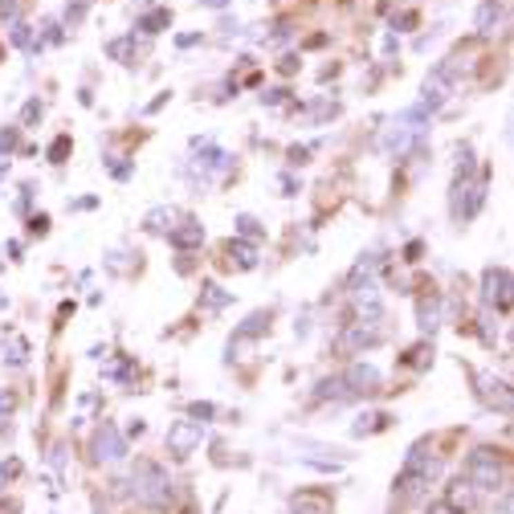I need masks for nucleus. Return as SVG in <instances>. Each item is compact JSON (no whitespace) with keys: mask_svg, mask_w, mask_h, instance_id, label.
Segmentation results:
<instances>
[{"mask_svg":"<svg viewBox=\"0 0 514 514\" xmlns=\"http://www.w3.org/2000/svg\"><path fill=\"white\" fill-rule=\"evenodd\" d=\"M421 123H425V111H421V106H412V111H404V115H400V119H396V123L388 127V135H384V147L392 151V155H404V151L412 147V139H417V135L425 131Z\"/></svg>","mask_w":514,"mask_h":514,"instance_id":"f03ea898","label":"nucleus"},{"mask_svg":"<svg viewBox=\"0 0 514 514\" xmlns=\"http://www.w3.org/2000/svg\"><path fill=\"white\" fill-rule=\"evenodd\" d=\"M171 245H175V249H196V245H204V225H200V220H180V225L171 229Z\"/></svg>","mask_w":514,"mask_h":514,"instance_id":"f8f14e48","label":"nucleus"},{"mask_svg":"<svg viewBox=\"0 0 514 514\" xmlns=\"http://www.w3.org/2000/svg\"><path fill=\"white\" fill-rule=\"evenodd\" d=\"M25 351H29L25 339H12V355H8V359H12V363H25Z\"/></svg>","mask_w":514,"mask_h":514,"instance_id":"c9c22d12","label":"nucleus"},{"mask_svg":"<svg viewBox=\"0 0 514 514\" xmlns=\"http://www.w3.org/2000/svg\"><path fill=\"white\" fill-rule=\"evenodd\" d=\"M175 220H180V213H175V209H151L143 225H147L151 233H171V229H175Z\"/></svg>","mask_w":514,"mask_h":514,"instance_id":"6ab92c4d","label":"nucleus"},{"mask_svg":"<svg viewBox=\"0 0 514 514\" xmlns=\"http://www.w3.org/2000/svg\"><path fill=\"white\" fill-rule=\"evenodd\" d=\"M0 17H17V0H0Z\"/></svg>","mask_w":514,"mask_h":514,"instance_id":"58836bf2","label":"nucleus"},{"mask_svg":"<svg viewBox=\"0 0 514 514\" xmlns=\"http://www.w3.org/2000/svg\"><path fill=\"white\" fill-rule=\"evenodd\" d=\"M66 151H70V135L53 139V147H49V160H53V164H61V160H66Z\"/></svg>","mask_w":514,"mask_h":514,"instance_id":"c756f323","label":"nucleus"},{"mask_svg":"<svg viewBox=\"0 0 514 514\" xmlns=\"http://www.w3.org/2000/svg\"><path fill=\"white\" fill-rule=\"evenodd\" d=\"M404 473H417V477L432 482V477L441 473V461L428 453V445H412V453H408V461H404Z\"/></svg>","mask_w":514,"mask_h":514,"instance_id":"1a4fd4ad","label":"nucleus"},{"mask_svg":"<svg viewBox=\"0 0 514 514\" xmlns=\"http://www.w3.org/2000/svg\"><path fill=\"white\" fill-rule=\"evenodd\" d=\"M290 514H331V498L318 494V490H302L290 502Z\"/></svg>","mask_w":514,"mask_h":514,"instance_id":"4468645a","label":"nucleus"},{"mask_svg":"<svg viewBox=\"0 0 514 514\" xmlns=\"http://www.w3.org/2000/svg\"><path fill=\"white\" fill-rule=\"evenodd\" d=\"M237 229H241L245 237H261V225H257L254 216H237Z\"/></svg>","mask_w":514,"mask_h":514,"instance_id":"2f4dec72","label":"nucleus"},{"mask_svg":"<svg viewBox=\"0 0 514 514\" xmlns=\"http://www.w3.org/2000/svg\"><path fill=\"white\" fill-rule=\"evenodd\" d=\"M0 514H17V506H4V502H0Z\"/></svg>","mask_w":514,"mask_h":514,"instance_id":"c03bdc74","label":"nucleus"},{"mask_svg":"<svg viewBox=\"0 0 514 514\" xmlns=\"http://www.w3.org/2000/svg\"><path fill=\"white\" fill-rule=\"evenodd\" d=\"M477 384H482V396H486L490 404H502V408H511V392H506V380H498V376H482Z\"/></svg>","mask_w":514,"mask_h":514,"instance_id":"dca6fc26","label":"nucleus"},{"mask_svg":"<svg viewBox=\"0 0 514 514\" xmlns=\"http://www.w3.org/2000/svg\"><path fill=\"white\" fill-rule=\"evenodd\" d=\"M196 164H200L204 171H225V168H229V155H225L220 147H204V155H200Z\"/></svg>","mask_w":514,"mask_h":514,"instance_id":"5701e85b","label":"nucleus"},{"mask_svg":"<svg viewBox=\"0 0 514 514\" xmlns=\"http://www.w3.org/2000/svg\"><path fill=\"white\" fill-rule=\"evenodd\" d=\"M314 396H318V400H331V396H335V400H343V396H347V384H343V380H323Z\"/></svg>","mask_w":514,"mask_h":514,"instance_id":"b1692460","label":"nucleus"},{"mask_svg":"<svg viewBox=\"0 0 514 514\" xmlns=\"http://www.w3.org/2000/svg\"><path fill=\"white\" fill-rule=\"evenodd\" d=\"M282 98H286V90H265V94H261V102H265V106H269V102H274V106H278V102H282Z\"/></svg>","mask_w":514,"mask_h":514,"instance_id":"4c0bfd02","label":"nucleus"},{"mask_svg":"<svg viewBox=\"0 0 514 514\" xmlns=\"http://www.w3.org/2000/svg\"><path fill=\"white\" fill-rule=\"evenodd\" d=\"M372 343H380L376 323H355V327H347V331H343L339 347H343V351H363V347H372Z\"/></svg>","mask_w":514,"mask_h":514,"instance_id":"9d476101","label":"nucleus"},{"mask_svg":"<svg viewBox=\"0 0 514 514\" xmlns=\"http://www.w3.org/2000/svg\"><path fill=\"white\" fill-rule=\"evenodd\" d=\"M482 200H486V175H477V180H461L457 175V184H453V216L470 220L482 209Z\"/></svg>","mask_w":514,"mask_h":514,"instance_id":"20e7f679","label":"nucleus"},{"mask_svg":"<svg viewBox=\"0 0 514 514\" xmlns=\"http://www.w3.org/2000/svg\"><path fill=\"white\" fill-rule=\"evenodd\" d=\"M388 425V417H359V425L351 428L355 437H368V432H376V428H384Z\"/></svg>","mask_w":514,"mask_h":514,"instance_id":"a878e982","label":"nucleus"},{"mask_svg":"<svg viewBox=\"0 0 514 514\" xmlns=\"http://www.w3.org/2000/svg\"><path fill=\"white\" fill-rule=\"evenodd\" d=\"M482 298L490 302V306H498V310L511 306V269H506V265H502V269H486V278H482Z\"/></svg>","mask_w":514,"mask_h":514,"instance_id":"0eeeda50","label":"nucleus"},{"mask_svg":"<svg viewBox=\"0 0 514 514\" xmlns=\"http://www.w3.org/2000/svg\"><path fill=\"white\" fill-rule=\"evenodd\" d=\"M204 306H209V310H220V306H229V294H225V290H220V286H204Z\"/></svg>","mask_w":514,"mask_h":514,"instance_id":"393cba45","label":"nucleus"},{"mask_svg":"<svg viewBox=\"0 0 514 514\" xmlns=\"http://www.w3.org/2000/svg\"><path fill=\"white\" fill-rule=\"evenodd\" d=\"M445 98H449V78H445L441 70H432V74L425 78V98H421V111H437Z\"/></svg>","mask_w":514,"mask_h":514,"instance_id":"ddd939ff","label":"nucleus"},{"mask_svg":"<svg viewBox=\"0 0 514 514\" xmlns=\"http://www.w3.org/2000/svg\"><path fill=\"white\" fill-rule=\"evenodd\" d=\"M171 25V12L168 8H151L143 21H139V29H147V33H160V29H168Z\"/></svg>","mask_w":514,"mask_h":514,"instance_id":"4be33fe9","label":"nucleus"},{"mask_svg":"<svg viewBox=\"0 0 514 514\" xmlns=\"http://www.w3.org/2000/svg\"><path fill=\"white\" fill-rule=\"evenodd\" d=\"M204 441V425L200 421H171L168 428V449L175 457H188V453H196V445Z\"/></svg>","mask_w":514,"mask_h":514,"instance_id":"39448f33","label":"nucleus"},{"mask_svg":"<svg viewBox=\"0 0 514 514\" xmlns=\"http://www.w3.org/2000/svg\"><path fill=\"white\" fill-rule=\"evenodd\" d=\"M229 257H233V265H241V269H254L257 265V249L245 245V241H233V245H229Z\"/></svg>","mask_w":514,"mask_h":514,"instance_id":"412c9836","label":"nucleus"},{"mask_svg":"<svg viewBox=\"0 0 514 514\" xmlns=\"http://www.w3.org/2000/svg\"><path fill=\"white\" fill-rule=\"evenodd\" d=\"M502 21H506V8H502L498 0H482V4H477V33H482V37L498 33Z\"/></svg>","mask_w":514,"mask_h":514,"instance_id":"9b49d317","label":"nucleus"},{"mask_svg":"<svg viewBox=\"0 0 514 514\" xmlns=\"http://www.w3.org/2000/svg\"><path fill=\"white\" fill-rule=\"evenodd\" d=\"M94 514H102V506H94Z\"/></svg>","mask_w":514,"mask_h":514,"instance_id":"a18cd8bd","label":"nucleus"},{"mask_svg":"<svg viewBox=\"0 0 514 514\" xmlns=\"http://www.w3.org/2000/svg\"><path fill=\"white\" fill-rule=\"evenodd\" d=\"M298 70V57H282V74H294Z\"/></svg>","mask_w":514,"mask_h":514,"instance_id":"a19ab883","label":"nucleus"},{"mask_svg":"<svg viewBox=\"0 0 514 514\" xmlns=\"http://www.w3.org/2000/svg\"><path fill=\"white\" fill-rule=\"evenodd\" d=\"M188 412H192V417H196V421H209V417H213L216 408H213V404H209V400H196V404H192V408H188Z\"/></svg>","mask_w":514,"mask_h":514,"instance_id":"473e14b6","label":"nucleus"},{"mask_svg":"<svg viewBox=\"0 0 514 514\" xmlns=\"http://www.w3.org/2000/svg\"><path fill=\"white\" fill-rule=\"evenodd\" d=\"M131 37H119V41H111L106 45V53H111V57H119V61H131Z\"/></svg>","mask_w":514,"mask_h":514,"instance_id":"cd10ccee","label":"nucleus"},{"mask_svg":"<svg viewBox=\"0 0 514 514\" xmlns=\"http://www.w3.org/2000/svg\"><path fill=\"white\" fill-rule=\"evenodd\" d=\"M347 392H372V388L380 384V372L372 368V363H351V372H347Z\"/></svg>","mask_w":514,"mask_h":514,"instance_id":"2eb2a0df","label":"nucleus"},{"mask_svg":"<svg viewBox=\"0 0 514 514\" xmlns=\"http://www.w3.org/2000/svg\"><path fill=\"white\" fill-rule=\"evenodd\" d=\"M135 498H139L143 506H155V511L171 506L175 490H171L168 473L160 470L155 461H139V466H135Z\"/></svg>","mask_w":514,"mask_h":514,"instance_id":"f257e3e1","label":"nucleus"},{"mask_svg":"<svg viewBox=\"0 0 514 514\" xmlns=\"http://www.w3.org/2000/svg\"><path fill=\"white\" fill-rule=\"evenodd\" d=\"M131 372H135L131 363H111V380H123V384H127V380H131Z\"/></svg>","mask_w":514,"mask_h":514,"instance_id":"72a5a7b5","label":"nucleus"},{"mask_svg":"<svg viewBox=\"0 0 514 514\" xmlns=\"http://www.w3.org/2000/svg\"><path fill=\"white\" fill-rule=\"evenodd\" d=\"M21 119H25V123H37V119H41V102H37V98L25 102V115H21Z\"/></svg>","mask_w":514,"mask_h":514,"instance_id":"f704fd0d","label":"nucleus"},{"mask_svg":"<svg viewBox=\"0 0 514 514\" xmlns=\"http://www.w3.org/2000/svg\"><path fill=\"white\" fill-rule=\"evenodd\" d=\"M17 473H21V461H17V457H4V461H0V490H4Z\"/></svg>","mask_w":514,"mask_h":514,"instance_id":"bb28decb","label":"nucleus"},{"mask_svg":"<svg viewBox=\"0 0 514 514\" xmlns=\"http://www.w3.org/2000/svg\"><path fill=\"white\" fill-rule=\"evenodd\" d=\"M17 143H21V135H17V127L0 131V151H4V155H8V151H12V147H17Z\"/></svg>","mask_w":514,"mask_h":514,"instance_id":"7c9ffc66","label":"nucleus"},{"mask_svg":"<svg viewBox=\"0 0 514 514\" xmlns=\"http://www.w3.org/2000/svg\"><path fill=\"white\" fill-rule=\"evenodd\" d=\"M123 453H127V437L106 421V425L94 432V461H119Z\"/></svg>","mask_w":514,"mask_h":514,"instance_id":"423d86ee","label":"nucleus"},{"mask_svg":"<svg viewBox=\"0 0 514 514\" xmlns=\"http://www.w3.org/2000/svg\"><path fill=\"white\" fill-rule=\"evenodd\" d=\"M265 331H269V310H257V314L245 318V327L237 331V339H257V335H265Z\"/></svg>","mask_w":514,"mask_h":514,"instance_id":"aec40b11","label":"nucleus"},{"mask_svg":"<svg viewBox=\"0 0 514 514\" xmlns=\"http://www.w3.org/2000/svg\"><path fill=\"white\" fill-rule=\"evenodd\" d=\"M29 229H33V233H45V229H49V220H45V216H33V225H29Z\"/></svg>","mask_w":514,"mask_h":514,"instance_id":"79ce46f5","label":"nucleus"},{"mask_svg":"<svg viewBox=\"0 0 514 514\" xmlns=\"http://www.w3.org/2000/svg\"><path fill=\"white\" fill-rule=\"evenodd\" d=\"M209 8H229V0H204Z\"/></svg>","mask_w":514,"mask_h":514,"instance_id":"37998d69","label":"nucleus"},{"mask_svg":"<svg viewBox=\"0 0 514 514\" xmlns=\"http://www.w3.org/2000/svg\"><path fill=\"white\" fill-rule=\"evenodd\" d=\"M0 412H12V392L0 388Z\"/></svg>","mask_w":514,"mask_h":514,"instance_id":"ea45409f","label":"nucleus"},{"mask_svg":"<svg viewBox=\"0 0 514 514\" xmlns=\"http://www.w3.org/2000/svg\"><path fill=\"white\" fill-rule=\"evenodd\" d=\"M355 306H359V314L380 318V294H376V286H355Z\"/></svg>","mask_w":514,"mask_h":514,"instance_id":"a211bd4d","label":"nucleus"},{"mask_svg":"<svg viewBox=\"0 0 514 514\" xmlns=\"http://www.w3.org/2000/svg\"><path fill=\"white\" fill-rule=\"evenodd\" d=\"M310 160V147H290V164H306Z\"/></svg>","mask_w":514,"mask_h":514,"instance_id":"e433bc0d","label":"nucleus"},{"mask_svg":"<svg viewBox=\"0 0 514 514\" xmlns=\"http://www.w3.org/2000/svg\"><path fill=\"white\" fill-rule=\"evenodd\" d=\"M417 318H421V331L432 335V331L441 327V306H437V298H421V302H417Z\"/></svg>","mask_w":514,"mask_h":514,"instance_id":"f3484780","label":"nucleus"},{"mask_svg":"<svg viewBox=\"0 0 514 514\" xmlns=\"http://www.w3.org/2000/svg\"><path fill=\"white\" fill-rule=\"evenodd\" d=\"M466 477L473 482V490H498L502 486V461L494 449H473L470 466H466Z\"/></svg>","mask_w":514,"mask_h":514,"instance_id":"7ed1b4c3","label":"nucleus"},{"mask_svg":"<svg viewBox=\"0 0 514 514\" xmlns=\"http://www.w3.org/2000/svg\"><path fill=\"white\" fill-rule=\"evenodd\" d=\"M12 45H21V49H25V45H33V29H29L25 21H17V25H12Z\"/></svg>","mask_w":514,"mask_h":514,"instance_id":"c85d7f7f","label":"nucleus"},{"mask_svg":"<svg viewBox=\"0 0 514 514\" xmlns=\"http://www.w3.org/2000/svg\"><path fill=\"white\" fill-rule=\"evenodd\" d=\"M473 502H477V490H473L470 477L453 482V486H449V494H445V511H449V514H466V511H473Z\"/></svg>","mask_w":514,"mask_h":514,"instance_id":"6e6552de","label":"nucleus"}]
</instances>
